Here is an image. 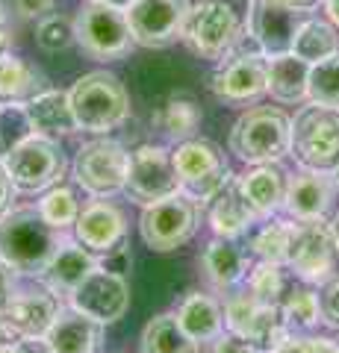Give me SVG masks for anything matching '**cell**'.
Listing matches in <instances>:
<instances>
[{"mask_svg": "<svg viewBox=\"0 0 339 353\" xmlns=\"http://www.w3.org/2000/svg\"><path fill=\"white\" fill-rule=\"evenodd\" d=\"M62 241V230L50 227L36 203L9 206L0 215V259L12 265L21 277H41Z\"/></svg>", "mask_w": 339, "mask_h": 353, "instance_id": "6da1fadb", "label": "cell"}, {"mask_svg": "<svg viewBox=\"0 0 339 353\" xmlns=\"http://www.w3.org/2000/svg\"><path fill=\"white\" fill-rule=\"evenodd\" d=\"M227 148L248 165L280 162L292 148V118L280 106H248L233 121Z\"/></svg>", "mask_w": 339, "mask_h": 353, "instance_id": "7a4b0ae2", "label": "cell"}, {"mask_svg": "<svg viewBox=\"0 0 339 353\" xmlns=\"http://www.w3.org/2000/svg\"><path fill=\"white\" fill-rule=\"evenodd\" d=\"M71 109L77 118V130L92 136H106L130 118L127 85L113 71H89L74 80L68 88Z\"/></svg>", "mask_w": 339, "mask_h": 353, "instance_id": "3957f363", "label": "cell"}, {"mask_svg": "<svg viewBox=\"0 0 339 353\" xmlns=\"http://www.w3.org/2000/svg\"><path fill=\"white\" fill-rule=\"evenodd\" d=\"M289 157L310 171H333L339 165V109L307 103L292 118Z\"/></svg>", "mask_w": 339, "mask_h": 353, "instance_id": "277c9868", "label": "cell"}, {"mask_svg": "<svg viewBox=\"0 0 339 353\" xmlns=\"http://www.w3.org/2000/svg\"><path fill=\"white\" fill-rule=\"evenodd\" d=\"M224 327L227 333L245 339L248 345L275 353L292 333L287 327L280 303H262L245 285L231 289L224 297Z\"/></svg>", "mask_w": 339, "mask_h": 353, "instance_id": "5b68a950", "label": "cell"}, {"mask_svg": "<svg viewBox=\"0 0 339 353\" xmlns=\"http://www.w3.org/2000/svg\"><path fill=\"white\" fill-rule=\"evenodd\" d=\"M245 39V21L224 0H201L189 9L183 41L204 59L222 62Z\"/></svg>", "mask_w": 339, "mask_h": 353, "instance_id": "8992f818", "label": "cell"}, {"mask_svg": "<svg viewBox=\"0 0 339 353\" xmlns=\"http://www.w3.org/2000/svg\"><path fill=\"white\" fill-rule=\"evenodd\" d=\"M74 36L86 57H92L97 62H109V59H122L133 48V32H130V21H127V9L109 6V3H97L89 0L77 9L74 15Z\"/></svg>", "mask_w": 339, "mask_h": 353, "instance_id": "52a82bcc", "label": "cell"}, {"mask_svg": "<svg viewBox=\"0 0 339 353\" xmlns=\"http://www.w3.org/2000/svg\"><path fill=\"white\" fill-rule=\"evenodd\" d=\"M3 168L18 194H41L50 185L62 183L65 171H68V159H65V150L57 139L36 132L9 153L3 159Z\"/></svg>", "mask_w": 339, "mask_h": 353, "instance_id": "ba28073f", "label": "cell"}, {"mask_svg": "<svg viewBox=\"0 0 339 353\" xmlns=\"http://www.w3.org/2000/svg\"><path fill=\"white\" fill-rule=\"evenodd\" d=\"M198 215H201V203H195L192 197L177 192L171 197L142 206L139 236L154 253H171L195 236Z\"/></svg>", "mask_w": 339, "mask_h": 353, "instance_id": "9c48e42d", "label": "cell"}, {"mask_svg": "<svg viewBox=\"0 0 339 353\" xmlns=\"http://www.w3.org/2000/svg\"><path fill=\"white\" fill-rule=\"evenodd\" d=\"M174 168L180 176V192L201 206L210 203V197L233 176L224 150L210 139L180 141L174 150Z\"/></svg>", "mask_w": 339, "mask_h": 353, "instance_id": "30bf717a", "label": "cell"}, {"mask_svg": "<svg viewBox=\"0 0 339 353\" xmlns=\"http://www.w3.org/2000/svg\"><path fill=\"white\" fill-rule=\"evenodd\" d=\"M127 162H130V153L122 141H115L109 136H97L92 141H86V145H80L77 157L71 162V174H74V183L86 194L113 197L118 192H124Z\"/></svg>", "mask_w": 339, "mask_h": 353, "instance_id": "8fae6325", "label": "cell"}, {"mask_svg": "<svg viewBox=\"0 0 339 353\" xmlns=\"http://www.w3.org/2000/svg\"><path fill=\"white\" fill-rule=\"evenodd\" d=\"M210 88L227 106L260 103V97L269 94V57L262 50H245L236 44L231 57L215 65Z\"/></svg>", "mask_w": 339, "mask_h": 353, "instance_id": "7c38bea8", "label": "cell"}, {"mask_svg": "<svg viewBox=\"0 0 339 353\" xmlns=\"http://www.w3.org/2000/svg\"><path fill=\"white\" fill-rule=\"evenodd\" d=\"M180 192V176L174 168V150L166 145H139L130 150L124 194L139 206H148L162 197Z\"/></svg>", "mask_w": 339, "mask_h": 353, "instance_id": "4fadbf2b", "label": "cell"}, {"mask_svg": "<svg viewBox=\"0 0 339 353\" xmlns=\"http://www.w3.org/2000/svg\"><path fill=\"white\" fill-rule=\"evenodd\" d=\"M336 239L331 230V221L313 218V221H295V236H292V250L287 259V268L292 277L301 283L322 285L333 274L336 265Z\"/></svg>", "mask_w": 339, "mask_h": 353, "instance_id": "5bb4252c", "label": "cell"}, {"mask_svg": "<svg viewBox=\"0 0 339 353\" xmlns=\"http://www.w3.org/2000/svg\"><path fill=\"white\" fill-rule=\"evenodd\" d=\"M310 12L313 9H292V6L275 3V0H248L245 36L266 57L292 53L295 36H298L304 21L310 18Z\"/></svg>", "mask_w": 339, "mask_h": 353, "instance_id": "9a60e30c", "label": "cell"}, {"mask_svg": "<svg viewBox=\"0 0 339 353\" xmlns=\"http://www.w3.org/2000/svg\"><path fill=\"white\" fill-rule=\"evenodd\" d=\"M189 0H133L127 6L130 32L139 48H168L183 39L186 21H189Z\"/></svg>", "mask_w": 339, "mask_h": 353, "instance_id": "2e32d148", "label": "cell"}, {"mask_svg": "<svg viewBox=\"0 0 339 353\" xmlns=\"http://www.w3.org/2000/svg\"><path fill=\"white\" fill-rule=\"evenodd\" d=\"M68 303L80 312L97 318L101 324L122 321L130 309V283L122 274H113L106 268H95L77 289L71 292Z\"/></svg>", "mask_w": 339, "mask_h": 353, "instance_id": "e0dca14e", "label": "cell"}, {"mask_svg": "<svg viewBox=\"0 0 339 353\" xmlns=\"http://www.w3.org/2000/svg\"><path fill=\"white\" fill-rule=\"evenodd\" d=\"M74 239L83 248H89L95 256L118 248L122 241H127V215L122 206H115L109 197H95L89 201L74 224Z\"/></svg>", "mask_w": 339, "mask_h": 353, "instance_id": "ac0fdd59", "label": "cell"}, {"mask_svg": "<svg viewBox=\"0 0 339 353\" xmlns=\"http://www.w3.org/2000/svg\"><path fill=\"white\" fill-rule=\"evenodd\" d=\"M336 183L331 171H310L301 168L295 176H289L287 201H283V212L292 221H313L325 218L333 206L336 197Z\"/></svg>", "mask_w": 339, "mask_h": 353, "instance_id": "d6986e66", "label": "cell"}, {"mask_svg": "<svg viewBox=\"0 0 339 353\" xmlns=\"http://www.w3.org/2000/svg\"><path fill=\"white\" fill-rule=\"evenodd\" d=\"M206 221H210V230L218 239H239L260 221L257 209L245 197L242 180L236 174L210 197V203H206Z\"/></svg>", "mask_w": 339, "mask_h": 353, "instance_id": "ffe728a7", "label": "cell"}, {"mask_svg": "<svg viewBox=\"0 0 339 353\" xmlns=\"http://www.w3.org/2000/svg\"><path fill=\"white\" fill-rule=\"evenodd\" d=\"M104 327L97 318L80 312L71 303L59 309L57 321L48 330V345L53 353H101L104 350Z\"/></svg>", "mask_w": 339, "mask_h": 353, "instance_id": "44dd1931", "label": "cell"}, {"mask_svg": "<svg viewBox=\"0 0 339 353\" xmlns=\"http://www.w3.org/2000/svg\"><path fill=\"white\" fill-rule=\"evenodd\" d=\"M97 268V256L83 248L77 239H65L41 271V285L57 297H71V292Z\"/></svg>", "mask_w": 339, "mask_h": 353, "instance_id": "7402d4cb", "label": "cell"}, {"mask_svg": "<svg viewBox=\"0 0 339 353\" xmlns=\"http://www.w3.org/2000/svg\"><path fill=\"white\" fill-rule=\"evenodd\" d=\"M59 309H62V303L53 292L30 289V292H18L3 315L18 339H45L50 324L57 321Z\"/></svg>", "mask_w": 339, "mask_h": 353, "instance_id": "603a6c76", "label": "cell"}, {"mask_svg": "<svg viewBox=\"0 0 339 353\" xmlns=\"http://www.w3.org/2000/svg\"><path fill=\"white\" fill-rule=\"evenodd\" d=\"M201 271L215 292H231L242 285L251 271L248 250L236 245V239H213L201 250Z\"/></svg>", "mask_w": 339, "mask_h": 353, "instance_id": "cb8c5ba5", "label": "cell"}, {"mask_svg": "<svg viewBox=\"0 0 339 353\" xmlns=\"http://www.w3.org/2000/svg\"><path fill=\"white\" fill-rule=\"evenodd\" d=\"M239 180H242V192L251 201V206L257 209L260 218H271L278 209H283L287 189H289V174L280 168V162L254 165L251 171L239 174Z\"/></svg>", "mask_w": 339, "mask_h": 353, "instance_id": "d4e9b609", "label": "cell"}, {"mask_svg": "<svg viewBox=\"0 0 339 353\" xmlns=\"http://www.w3.org/2000/svg\"><path fill=\"white\" fill-rule=\"evenodd\" d=\"M177 321L198 345L215 341L224 333V306L206 292H189L177 306Z\"/></svg>", "mask_w": 339, "mask_h": 353, "instance_id": "484cf974", "label": "cell"}, {"mask_svg": "<svg viewBox=\"0 0 339 353\" xmlns=\"http://www.w3.org/2000/svg\"><path fill=\"white\" fill-rule=\"evenodd\" d=\"M27 112L32 118V127L41 136H71L77 132V118H74L71 109V97L68 92H59V88H45L36 97L27 101Z\"/></svg>", "mask_w": 339, "mask_h": 353, "instance_id": "4316f807", "label": "cell"}, {"mask_svg": "<svg viewBox=\"0 0 339 353\" xmlns=\"http://www.w3.org/2000/svg\"><path fill=\"white\" fill-rule=\"evenodd\" d=\"M310 62L298 59L295 53L269 57V94L283 106H295L307 101Z\"/></svg>", "mask_w": 339, "mask_h": 353, "instance_id": "83f0119b", "label": "cell"}, {"mask_svg": "<svg viewBox=\"0 0 339 353\" xmlns=\"http://www.w3.org/2000/svg\"><path fill=\"white\" fill-rule=\"evenodd\" d=\"M48 77L41 74L36 65H30L27 59L12 57V53H0V101H21L27 103L30 97H36L39 92H45Z\"/></svg>", "mask_w": 339, "mask_h": 353, "instance_id": "f1b7e54d", "label": "cell"}, {"mask_svg": "<svg viewBox=\"0 0 339 353\" xmlns=\"http://www.w3.org/2000/svg\"><path fill=\"white\" fill-rule=\"evenodd\" d=\"M139 347L142 353H201V345L180 327L177 312H162L151 318L142 330Z\"/></svg>", "mask_w": 339, "mask_h": 353, "instance_id": "f546056e", "label": "cell"}, {"mask_svg": "<svg viewBox=\"0 0 339 353\" xmlns=\"http://www.w3.org/2000/svg\"><path fill=\"white\" fill-rule=\"evenodd\" d=\"M201 121H204V112L192 94H171L154 112V127L159 132H166V136L171 141H177V145L186 139H195Z\"/></svg>", "mask_w": 339, "mask_h": 353, "instance_id": "4dcf8cb0", "label": "cell"}, {"mask_svg": "<svg viewBox=\"0 0 339 353\" xmlns=\"http://www.w3.org/2000/svg\"><path fill=\"white\" fill-rule=\"evenodd\" d=\"M283 318L292 336H310L316 327L322 324V303H319V292L310 283L304 285H289L287 297L280 301Z\"/></svg>", "mask_w": 339, "mask_h": 353, "instance_id": "1f68e13d", "label": "cell"}, {"mask_svg": "<svg viewBox=\"0 0 339 353\" xmlns=\"http://www.w3.org/2000/svg\"><path fill=\"white\" fill-rule=\"evenodd\" d=\"M292 236H295V221L289 218H275L271 215L254 236H251V253L262 262H278L287 265L289 250H292Z\"/></svg>", "mask_w": 339, "mask_h": 353, "instance_id": "d6a6232c", "label": "cell"}, {"mask_svg": "<svg viewBox=\"0 0 339 353\" xmlns=\"http://www.w3.org/2000/svg\"><path fill=\"white\" fill-rule=\"evenodd\" d=\"M339 50V36H336V27L331 21H322V18H307L295 36V44H292V53L304 62H322L327 57H333Z\"/></svg>", "mask_w": 339, "mask_h": 353, "instance_id": "836d02e7", "label": "cell"}, {"mask_svg": "<svg viewBox=\"0 0 339 353\" xmlns=\"http://www.w3.org/2000/svg\"><path fill=\"white\" fill-rule=\"evenodd\" d=\"M36 206H39L41 218H45L50 227L62 230V233H65L68 227L77 224V215H80V209H83L77 192H74L71 185H62V183L50 185L48 192H41V197L36 201Z\"/></svg>", "mask_w": 339, "mask_h": 353, "instance_id": "e575fe53", "label": "cell"}, {"mask_svg": "<svg viewBox=\"0 0 339 353\" xmlns=\"http://www.w3.org/2000/svg\"><path fill=\"white\" fill-rule=\"evenodd\" d=\"M30 136H36L27 103L21 101H0V162L18 145H24Z\"/></svg>", "mask_w": 339, "mask_h": 353, "instance_id": "d590c367", "label": "cell"}, {"mask_svg": "<svg viewBox=\"0 0 339 353\" xmlns=\"http://www.w3.org/2000/svg\"><path fill=\"white\" fill-rule=\"evenodd\" d=\"M245 289L260 297L262 303H280L289 292V277H287V265L278 262H257L251 265L248 277H245Z\"/></svg>", "mask_w": 339, "mask_h": 353, "instance_id": "8d00e7d4", "label": "cell"}, {"mask_svg": "<svg viewBox=\"0 0 339 353\" xmlns=\"http://www.w3.org/2000/svg\"><path fill=\"white\" fill-rule=\"evenodd\" d=\"M307 101L319 103V106H336L339 109V50L333 57L310 65Z\"/></svg>", "mask_w": 339, "mask_h": 353, "instance_id": "74e56055", "label": "cell"}, {"mask_svg": "<svg viewBox=\"0 0 339 353\" xmlns=\"http://www.w3.org/2000/svg\"><path fill=\"white\" fill-rule=\"evenodd\" d=\"M74 41H77V36H74V18H65L59 12H50L45 18H39V24H36L39 50L62 53V50H68Z\"/></svg>", "mask_w": 339, "mask_h": 353, "instance_id": "f35d334b", "label": "cell"}, {"mask_svg": "<svg viewBox=\"0 0 339 353\" xmlns=\"http://www.w3.org/2000/svg\"><path fill=\"white\" fill-rule=\"evenodd\" d=\"M275 353H339V341L325 336H289Z\"/></svg>", "mask_w": 339, "mask_h": 353, "instance_id": "ab89813d", "label": "cell"}, {"mask_svg": "<svg viewBox=\"0 0 339 353\" xmlns=\"http://www.w3.org/2000/svg\"><path fill=\"white\" fill-rule=\"evenodd\" d=\"M319 303H322V324L339 330V274H331L319 285Z\"/></svg>", "mask_w": 339, "mask_h": 353, "instance_id": "60d3db41", "label": "cell"}, {"mask_svg": "<svg viewBox=\"0 0 339 353\" xmlns=\"http://www.w3.org/2000/svg\"><path fill=\"white\" fill-rule=\"evenodd\" d=\"M97 268H106L113 274H122V277H127L130 268H133V253H130L127 241H122V245L113 248V250L101 253V256H97Z\"/></svg>", "mask_w": 339, "mask_h": 353, "instance_id": "b9f144b4", "label": "cell"}, {"mask_svg": "<svg viewBox=\"0 0 339 353\" xmlns=\"http://www.w3.org/2000/svg\"><path fill=\"white\" fill-rule=\"evenodd\" d=\"M15 294H18V271L0 259V312H6V306L12 303Z\"/></svg>", "mask_w": 339, "mask_h": 353, "instance_id": "7bdbcfd3", "label": "cell"}, {"mask_svg": "<svg viewBox=\"0 0 339 353\" xmlns=\"http://www.w3.org/2000/svg\"><path fill=\"white\" fill-rule=\"evenodd\" d=\"M12 9L18 18L36 21V18H45L53 12V0H12Z\"/></svg>", "mask_w": 339, "mask_h": 353, "instance_id": "ee69618b", "label": "cell"}, {"mask_svg": "<svg viewBox=\"0 0 339 353\" xmlns=\"http://www.w3.org/2000/svg\"><path fill=\"white\" fill-rule=\"evenodd\" d=\"M15 194H18V189L12 185V180H9V174H6V168H3V162H0V215H3L6 209L12 206Z\"/></svg>", "mask_w": 339, "mask_h": 353, "instance_id": "f6af8a7d", "label": "cell"}, {"mask_svg": "<svg viewBox=\"0 0 339 353\" xmlns=\"http://www.w3.org/2000/svg\"><path fill=\"white\" fill-rule=\"evenodd\" d=\"M15 353H53V350L48 345V339H18Z\"/></svg>", "mask_w": 339, "mask_h": 353, "instance_id": "bcb514c9", "label": "cell"}, {"mask_svg": "<svg viewBox=\"0 0 339 353\" xmlns=\"http://www.w3.org/2000/svg\"><path fill=\"white\" fill-rule=\"evenodd\" d=\"M6 44H9V12L0 3V53H6Z\"/></svg>", "mask_w": 339, "mask_h": 353, "instance_id": "7dc6e473", "label": "cell"}, {"mask_svg": "<svg viewBox=\"0 0 339 353\" xmlns=\"http://www.w3.org/2000/svg\"><path fill=\"white\" fill-rule=\"evenodd\" d=\"M18 336H15V330L9 327V321H6V315L0 312V347L3 345H9V341H15Z\"/></svg>", "mask_w": 339, "mask_h": 353, "instance_id": "c3c4849f", "label": "cell"}, {"mask_svg": "<svg viewBox=\"0 0 339 353\" xmlns=\"http://www.w3.org/2000/svg\"><path fill=\"white\" fill-rule=\"evenodd\" d=\"M322 9H325L327 21H331L333 27H339V0H322Z\"/></svg>", "mask_w": 339, "mask_h": 353, "instance_id": "681fc988", "label": "cell"}, {"mask_svg": "<svg viewBox=\"0 0 339 353\" xmlns=\"http://www.w3.org/2000/svg\"><path fill=\"white\" fill-rule=\"evenodd\" d=\"M275 3H283V6H292V9H313L316 3H322V0H275Z\"/></svg>", "mask_w": 339, "mask_h": 353, "instance_id": "f907efd6", "label": "cell"}, {"mask_svg": "<svg viewBox=\"0 0 339 353\" xmlns=\"http://www.w3.org/2000/svg\"><path fill=\"white\" fill-rule=\"evenodd\" d=\"M97 3H109V6H118V9H127L133 0H97Z\"/></svg>", "mask_w": 339, "mask_h": 353, "instance_id": "816d5d0a", "label": "cell"}, {"mask_svg": "<svg viewBox=\"0 0 339 353\" xmlns=\"http://www.w3.org/2000/svg\"><path fill=\"white\" fill-rule=\"evenodd\" d=\"M331 230H333V239H336V250H339V212L333 215V221H331Z\"/></svg>", "mask_w": 339, "mask_h": 353, "instance_id": "f5cc1de1", "label": "cell"}, {"mask_svg": "<svg viewBox=\"0 0 339 353\" xmlns=\"http://www.w3.org/2000/svg\"><path fill=\"white\" fill-rule=\"evenodd\" d=\"M331 174H333V183H336V189H339V165H336V168H333Z\"/></svg>", "mask_w": 339, "mask_h": 353, "instance_id": "db71d44e", "label": "cell"}, {"mask_svg": "<svg viewBox=\"0 0 339 353\" xmlns=\"http://www.w3.org/2000/svg\"><path fill=\"white\" fill-rule=\"evenodd\" d=\"M251 353H269V350H260V347H254V350H251Z\"/></svg>", "mask_w": 339, "mask_h": 353, "instance_id": "11a10c76", "label": "cell"}]
</instances>
